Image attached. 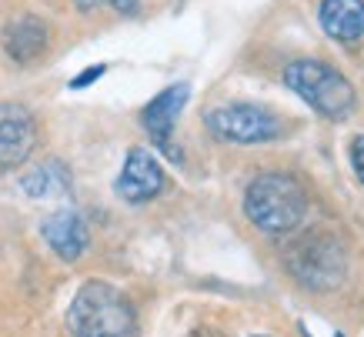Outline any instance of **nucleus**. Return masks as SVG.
<instances>
[{
    "instance_id": "1",
    "label": "nucleus",
    "mask_w": 364,
    "mask_h": 337,
    "mask_svg": "<svg viewBox=\"0 0 364 337\" xmlns=\"http://www.w3.org/2000/svg\"><path fill=\"white\" fill-rule=\"evenodd\" d=\"M67 331L70 337H137V321L117 287L87 281L67 311Z\"/></svg>"
},
{
    "instance_id": "2",
    "label": "nucleus",
    "mask_w": 364,
    "mask_h": 337,
    "mask_svg": "<svg viewBox=\"0 0 364 337\" xmlns=\"http://www.w3.org/2000/svg\"><path fill=\"white\" fill-rule=\"evenodd\" d=\"M247 218L267 234H287L304 220L308 197L301 184L287 174H261L244 194Z\"/></svg>"
},
{
    "instance_id": "3",
    "label": "nucleus",
    "mask_w": 364,
    "mask_h": 337,
    "mask_svg": "<svg viewBox=\"0 0 364 337\" xmlns=\"http://www.w3.org/2000/svg\"><path fill=\"white\" fill-rule=\"evenodd\" d=\"M284 84L308 100L311 107L331 120H341L354 110V87L334 67L321 60H294L284 70Z\"/></svg>"
},
{
    "instance_id": "4",
    "label": "nucleus",
    "mask_w": 364,
    "mask_h": 337,
    "mask_svg": "<svg viewBox=\"0 0 364 337\" xmlns=\"http://www.w3.org/2000/svg\"><path fill=\"white\" fill-rule=\"evenodd\" d=\"M208 127L224 141L261 144L281 137L284 120L267 107H257V104H224V107L208 114Z\"/></svg>"
},
{
    "instance_id": "5",
    "label": "nucleus",
    "mask_w": 364,
    "mask_h": 337,
    "mask_svg": "<svg viewBox=\"0 0 364 337\" xmlns=\"http://www.w3.org/2000/svg\"><path fill=\"white\" fill-rule=\"evenodd\" d=\"M37 144L31 110L21 104H0V167H17Z\"/></svg>"
},
{
    "instance_id": "6",
    "label": "nucleus",
    "mask_w": 364,
    "mask_h": 337,
    "mask_svg": "<svg viewBox=\"0 0 364 337\" xmlns=\"http://www.w3.org/2000/svg\"><path fill=\"white\" fill-rule=\"evenodd\" d=\"M164 191V171L161 164L154 161V154L144 151V147H134L124 161V171L117 177V194L131 204H144Z\"/></svg>"
},
{
    "instance_id": "7",
    "label": "nucleus",
    "mask_w": 364,
    "mask_h": 337,
    "mask_svg": "<svg viewBox=\"0 0 364 337\" xmlns=\"http://www.w3.org/2000/svg\"><path fill=\"white\" fill-rule=\"evenodd\" d=\"M188 97H191L188 84H174V87H167L164 94H157V97L147 104V110H144V127L151 131V137H154L164 151L171 147V131H174V120H177V114L184 110Z\"/></svg>"
},
{
    "instance_id": "8",
    "label": "nucleus",
    "mask_w": 364,
    "mask_h": 337,
    "mask_svg": "<svg viewBox=\"0 0 364 337\" xmlns=\"http://www.w3.org/2000/svg\"><path fill=\"white\" fill-rule=\"evenodd\" d=\"M44 237L64 261H77L87 247V224L74 210H57L44 220Z\"/></svg>"
},
{
    "instance_id": "9",
    "label": "nucleus",
    "mask_w": 364,
    "mask_h": 337,
    "mask_svg": "<svg viewBox=\"0 0 364 337\" xmlns=\"http://www.w3.org/2000/svg\"><path fill=\"white\" fill-rule=\"evenodd\" d=\"M321 27L334 41H358L364 33V0H324Z\"/></svg>"
},
{
    "instance_id": "10",
    "label": "nucleus",
    "mask_w": 364,
    "mask_h": 337,
    "mask_svg": "<svg viewBox=\"0 0 364 337\" xmlns=\"http://www.w3.org/2000/svg\"><path fill=\"white\" fill-rule=\"evenodd\" d=\"M44 44H47V31H44V23L33 21V17L14 21L7 27V33H4V47H7V54L14 60H31V57H37L44 50Z\"/></svg>"
},
{
    "instance_id": "11",
    "label": "nucleus",
    "mask_w": 364,
    "mask_h": 337,
    "mask_svg": "<svg viewBox=\"0 0 364 337\" xmlns=\"http://www.w3.org/2000/svg\"><path fill=\"white\" fill-rule=\"evenodd\" d=\"M57 171H60V167H54V164H44V167L31 171V174L23 177V191L31 197H50V194H57V191H64V184L50 181Z\"/></svg>"
},
{
    "instance_id": "12",
    "label": "nucleus",
    "mask_w": 364,
    "mask_h": 337,
    "mask_svg": "<svg viewBox=\"0 0 364 337\" xmlns=\"http://www.w3.org/2000/svg\"><path fill=\"white\" fill-rule=\"evenodd\" d=\"M97 4H111L114 11H121V14H134V11H137V0H77V7H84V11L97 7Z\"/></svg>"
},
{
    "instance_id": "13",
    "label": "nucleus",
    "mask_w": 364,
    "mask_h": 337,
    "mask_svg": "<svg viewBox=\"0 0 364 337\" xmlns=\"http://www.w3.org/2000/svg\"><path fill=\"white\" fill-rule=\"evenodd\" d=\"M104 70H107V67L104 64H97V67H87V70H84V74L80 77H74V80H70V87L77 90V87H87V84H94V80H97L100 74H104Z\"/></svg>"
},
{
    "instance_id": "14",
    "label": "nucleus",
    "mask_w": 364,
    "mask_h": 337,
    "mask_svg": "<svg viewBox=\"0 0 364 337\" xmlns=\"http://www.w3.org/2000/svg\"><path fill=\"white\" fill-rule=\"evenodd\" d=\"M354 171H358V177L364 181V137L354 141Z\"/></svg>"
},
{
    "instance_id": "15",
    "label": "nucleus",
    "mask_w": 364,
    "mask_h": 337,
    "mask_svg": "<svg viewBox=\"0 0 364 337\" xmlns=\"http://www.w3.org/2000/svg\"><path fill=\"white\" fill-rule=\"evenodd\" d=\"M334 337H344V334H334Z\"/></svg>"
}]
</instances>
